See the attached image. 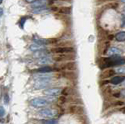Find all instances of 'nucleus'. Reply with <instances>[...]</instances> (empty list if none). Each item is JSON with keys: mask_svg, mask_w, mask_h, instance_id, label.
<instances>
[{"mask_svg": "<svg viewBox=\"0 0 125 124\" xmlns=\"http://www.w3.org/2000/svg\"><path fill=\"white\" fill-rule=\"evenodd\" d=\"M43 124H57V121L55 119H48V120H43Z\"/></svg>", "mask_w": 125, "mask_h": 124, "instance_id": "nucleus-17", "label": "nucleus"}, {"mask_svg": "<svg viewBox=\"0 0 125 124\" xmlns=\"http://www.w3.org/2000/svg\"><path fill=\"white\" fill-rule=\"evenodd\" d=\"M3 14V9L2 8H0V17H2Z\"/></svg>", "mask_w": 125, "mask_h": 124, "instance_id": "nucleus-22", "label": "nucleus"}, {"mask_svg": "<svg viewBox=\"0 0 125 124\" xmlns=\"http://www.w3.org/2000/svg\"><path fill=\"white\" fill-rule=\"evenodd\" d=\"M125 80V77L124 76H114L113 78L111 79L110 82L111 84H114V85H116V84H119L120 83H123L124 81Z\"/></svg>", "mask_w": 125, "mask_h": 124, "instance_id": "nucleus-10", "label": "nucleus"}, {"mask_svg": "<svg viewBox=\"0 0 125 124\" xmlns=\"http://www.w3.org/2000/svg\"><path fill=\"white\" fill-rule=\"evenodd\" d=\"M53 77V74L50 73H38L34 75V78L35 80H52Z\"/></svg>", "mask_w": 125, "mask_h": 124, "instance_id": "nucleus-5", "label": "nucleus"}, {"mask_svg": "<svg viewBox=\"0 0 125 124\" xmlns=\"http://www.w3.org/2000/svg\"><path fill=\"white\" fill-rule=\"evenodd\" d=\"M120 95H122L124 98H125V89H123V90L120 91Z\"/></svg>", "mask_w": 125, "mask_h": 124, "instance_id": "nucleus-21", "label": "nucleus"}, {"mask_svg": "<svg viewBox=\"0 0 125 124\" xmlns=\"http://www.w3.org/2000/svg\"><path fill=\"white\" fill-rule=\"evenodd\" d=\"M29 49L32 52H39V51H42V50H45V45H38V44H33V45H31Z\"/></svg>", "mask_w": 125, "mask_h": 124, "instance_id": "nucleus-8", "label": "nucleus"}, {"mask_svg": "<svg viewBox=\"0 0 125 124\" xmlns=\"http://www.w3.org/2000/svg\"><path fill=\"white\" fill-rule=\"evenodd\" d=\"M62 92V89L60 87H53V88H49L47 89L44 91V95L50 97H56L59 96Z\"/></svg>", "mask_w": 125, "mask_h": 124, "instance_id": "nucleus-4", "label": "nucleus"}, {"mask_svg": "<svg viewBox=\"0 0 125 124\" xmlns=\"http://www.w3.org/2000/svg\"><path fill=\"white\" fill-rule=\"evenodd\" d=\"M51 83V80H36L34 84V87L37 90H40V89H44L47 87L49 86Z\"/></svg>", "mask_w": 125, "mask_h": 124, "instance_id": "nucleus-3", "label": "nucleus"}, {"mask_svg": "<svg viewBox=\"0 0 125 124\" xmlns=\"http://www.w3.org/2000/svg\"><path fill=\"white\" fill-rule=\"evenodd\" d=\"M120 1L122 2H124V3H125V0H120Z\"/></svg>", "mask_w": 125, "mask_h": 124, "instance_id": "nucleus-23", "label": "nucleus"}, {"mask_svg": "<svg viewBox=\"0 0 125 124\" xmlns=\"http://www.w3.org/2000/svg\"><path fill=\"white\" fill-rule=\"evenodd\" d=\"M56 52L59 53H66V52H73V49L72 48H67V47H62V48H57L54 50Z\"/></svg>", "mask_w": 125, "mask_h": 124, "instance_id": "nucleus-13", "label": "nucleus"}, {"mask_svg": "<svg viewBox=\"0 0 125 124\" xmlns=\"http://www.w3.org/2000/svg\"><path fill=\"white\" fill-rule=\"evenodd\" d=\"M6 112H5V108H4L3 107H0V117H2V116H4V115H5Z\"/></svg>", "mask_w": 125, "mask_h": 124, "instance_id": "nucleus-18", "label": "nucleus"}, {"mask_svg": "<svg viewBox=\"0 0 125 124\" xmlns=\"http://www.w3.org/2000/svg\"><path fill=\"white\" fill-rule=\"evenodd\" d=\"M52 63H53L52 59V58L49 57V56L40 58V59H38V61H37L38 65H39V66H44V67L52 64Z\"/></svg>", "mask_w": 125, "mask_h": 124, "instance_id": "nucleus-6", "label": "nucleus"}, {"mask_svg": "<svg viewBox=\"0 0 125 124\" xmlns=\"http://www.w3.org/2000/svg\"><path fill=\"white\" fill-rule=\"evenodd\" d=\"M114 72L118 74H125V66H120L114 69Z\"/></svg>", "mask_w": 125, "mask_h": 124, "instance_id": "nucleus-16", "label": "nucleus"}, {"mask_svg": "<svg viewBox=\"0 0 125 124\" xmlns=\"http://www.w3.org/2000/svg\"><path fill=\"white\" fill-rule=\"evenodd\" d=\"M26 21V18L25 17H23L21 19V21H20V24H21V28H23V23H24Z\"/></svg>", "mask_w": 125, "mask_h": 124, "instance_id": "nucleus-19", "label": "nucleus"}, {"mask_svg": "<svg viewBox=\"0 0 125 124\" xmlns=\"http://www.w3.org/2000/svg\"><path fill=\"white\" fill-rule=\"evenodd\" d=\"M124 13H125V7H124Z\"/></svg>", "mask_w": 125, "mask_h": 124, "instance_id": "nucleus-26", "label": "nucleus"}, {"mask_svg": "<svg viewBox=\"0 0 125 124\" xmlns=\"http://www.w3.org/2000/svg\"><path fill=\"white\" fill-rule=\"evenodd\" d=\"M49 101L43 98H35L31 101V105L35 108H45L49 105Z\"/></svg>", "mask_w": 125, "mask_h": 124, "instance_id": "nucleus-1", "label": "nucleus"}, {"mask_svg": "<svg viewBox=\"0 0 125 124\" xmlns=\"http://www.w3.org/2000/svg\"><path fill=\"white\" fill-rule=\"evenodd\" d=\"M123 84H124V86H125V80H124V82H123Z\"/></svg>", "mask_w": 125, "mask_h": 124, "instance_id": "nucleus-25", "label": "nucleus"}, {"mask_svg": "<svg viewBox=\"0 0 125 124\" xmlns=\"http://www.w3.org/2000/svg\"><path fill=\"white\" fill-rule=\"evenodd\" d=\"M2 0H0V5L2 4Z\"/></svg>", "mask_w": 125, "mask_h": 124, "instance_id": "nucleus-24", "label": "nucleus"}, {"mask_svg": "<svg viewBox=\"0 0 125 124\" xmlns=\"http://www.w3.org/2000/svg\"><path fill=\"white\" fill-rule=\"evenodd\" d=\"M121 52H121L119 48H117L116 47H112V48H110L107 51V55L109 57L119 56L120 54H121Z\"/></svg>", "mask_w": 125, "mask_h": 124, "instance_id": "nucleus-7", "label": "nucleus"}, {"mask_svg": "<svg viewBox=\"0 0 125 124\" xmlns=\"http://www.w3.org/2000/svg\"><path fill=\"white\" fill-rule=\"evenodd\" d=\"M38 114L42 117L52 119L57 115V111L52 108H43L38 112Z\"/></svg>", "mask_w": 125, "mask_h": 124, "instance_id": "nucleus-2", "label": "nucleus"}, {"mask_svg": "<svg viewBox=\"0 0 125 124\" xmlns=\"http://www.w3.org/2000/svg\"><path fill=\"white\" fill-rule=\"evenodd\" d=\"M116 39L118 41H125V31H120L116 34Z\"/></svg>", "mask_w": 125, "mask_h": 124, "instance_id": "nucleus-14", "label": "nucleus"}, {"mask_svg": "<svg viewBox=\"0 0 125 124\" xmlns=\"http://www.w3.org/2000/svg\"><path fill=\"white\" fill-rule=\"evenodd\" d=\"M38 0H25V2L27 3H34L35 2H37Z\"/></svg>", "mask_w": 125, "mask_h": 124, "instance_id": "nucleus-20", "label": "nucleus"}, {"mask_svg": "<svg viewBox=\"0 0 125 124\" xmlns=\"http://www.w3.org/2000/svg\"><path fill=\"white\" fill-rule=\"evenodd\" d=\"M52 70V69L49 67H47V66H45V67H42L41 68H39L37 69V72L38 73H50L51 71Z\"/></svg>", "mask_w": 125, "mask_h": 124, "instance_id": "nucleus-15", "label": "nucleus"}, {"mask_svg": "<svg viewBox=\"0 0 125 124\" xmlns=\"http://www.w3.org/2000/svg\"><path fill=\"white\" fill-rule=\"evenodd\" d=\"M49 56V52L46 51V50H42V51H39V52H36L34 53V57L37 58V59H40V58L42 57H45Z\"/></svg>", "mask_w": 125, "mask_h": 124, "instance_id": "nucleus-12", "label": "nucleus"}, {"mask_svg": "<svg viewBox=\"0 0 125 124\" xmlns=\"http://www.w3.org/2000/svg\"><path fill=\"white\" fill-rule=\"evenodd\" d=\"M46 3H47L46 0H38L37 2H35L32 5V8L38 9V8H41V7H44L45 6Z\"/></svg>", "mask_w": 125, "mask_h": 124, "instance_id": "nucleus-11", "label": "nucleus"}, {"mask_svg": "<svg viewBox=\"0 0 125 124\" xmlns=\"http://www.w3.org/2000/svg\"><path fill=\"white\" fill-rule=\"evenodd\" d=\"M33 40L35 42V44H38V45H45L47 44H49L50 41L47 40V39H43V38H38L36 35H34L33 38Z\"/></svg>", "mask_w": 125, "mask_h": 124, "instance_id": "nucleus-9", "label": "nucleus"}]
</instances>
